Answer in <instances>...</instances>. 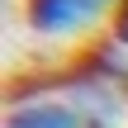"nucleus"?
Instances as JSON below:
<instances>
[{"label":"nucleus","mask_w":128,"mask_h":128,"mask_svg":"<svg viewBox=\"0 0 128 128\" xmlns=\"http://www.w3.org/2000/svg\"><path fill=\"white\" fill-rule=\"evenodd\" d=\"M5 128H81V114L62 104H28V109H14Z\"/></svg>","instance_id":"nucleus-2"},{"label":"nucleus","mask_w":128,"mask_h":128,"mask_svg":"<svg viewBox=\"0 0 128 128\" xmlns=\"http://www.w3.org/2000/svg\"><path fill=\"white\" fill-rule=\"evenodd\" d=\"M95 5H100V0H28V19H33V28H43V33H62V28L86 24V19L95 14Z\"/></svg>","instance_id":"nucleus-1"},{"label":"nucleus","mask_w":128,"mask_h":128,"mask_svg":"<svg viewBox=\"0 0 128 128\" xmlns=\"http://www.w3.org/2000/svg\"><path fill=\"white\" fill-rule=\"evenodd\" d=\"M114 38L128 48V0H119V10H114Z\"/></svg>","instance_id":"nucleus-3"}]
</instances>
